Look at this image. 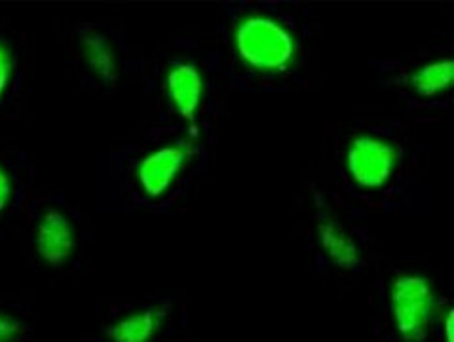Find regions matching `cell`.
Listing matches in <instances>:
<instances>
[{"mask_svg":"<svg viewBox=\"0 0 454 342\" xmlns=\"http://www.w3.org/2000/svg\"><path fill=\"white\" fill-rule=\"evenodd\" d=\"M397 160V152L379 139L359 137L348 152V167L364 187H380L388 181Z\"/></svg>","mask_w":454,"mask_h":342,"instance_id":"7","label":"cell"},{"mask_svg":"<svg viewBox=\"0 0 454 342\" xmlns=\"http://www.w3.org/2000/svg\"><path fill=\"white\" fill-rule=\"evenodd\" d=\"M164 96L169 109L186 124H194L204 97V78L191 61H177L164 76Z\"/></svg>","mask_w":454,"mask_h":342,"instance_id":"6","label":"cell"},{"mask_svg":"<svg viewBox=\"0 0 454 342\" xmlns=\"http://www.w3.org/2000/svg\"><path fill=\"white\" fill-rule=\"evenodd\" d=\"M31 244L36 257L51 268H59L71 259L76 247V230L61 202L40 204L33 222Z\"/></svg>","mask_w":454,"mask_h":342,"instance_id":"2","label":"cell"},{"mask_svg":"<svg viewBox=\"0 0 454 342\" xmlns=\"http://www.w3.org/2000/svg\"><path fill=\"white\" fill-rule=\"evenodd\" d=\"M236 44L242 58L259 69L284 67L293 51L289 35L264 18H251L239 25Z\"/></svg>","mask_w":454,"mask_h":342,"instance_id":"4","label":"cell"},{"mask_svg":"<svg viewBox=\"0 0 454 342\" xmlns=\"http://www.w3.org/2000/svg\"><path fill=\"white\" fill-rule=\"evenodd\" d=\"M454 314L452 310L447 314V320H445V333H447V342H454V337H452V331H454Z\"/></svg>","mask_w":454,"mask_h":342,"instance_id":"14","label":"cell"},{"mask_svg":"<svg viewBox=\"0 0 454 342\" xmlns=\"http://www.w3.org/2000/svg\"><path fill=\"white\" fill-rule=\"evenodd\" d=\"M76 46L84 67L103 88H114L120 78V61L111 38L98 25L82 21L76 27Z\"/></svg>","mask_w":454,"mask_h":342,"instance_id":"5","label":"cell"},{"mask_svg":"<svg viewBox=\"0 0 454 342\" xmlns=\"http://www.w3.org/2000/svg\"><path fill=\"white\" fill-rule=\"evenodd\" d=\"M319 242H322L324 249L331 260L335 262L339 268L354 270L359 265V252L352 238L346 234L339 225L333 221H324L319 225Z\"/></svg>","mask_w":454,"mask_h":342,"instance_id":"11","label":"cell"},{"mask_svg":"<svg viewBox=\"0 0 454 342\" xmlns=\"http://www.w3.org/2000/svg\"><path fill=\"white\" fill-rule=\"evenodd\" d=\"M191 158L192 144L184 139L160 144V147L143 154L136 164V169H133L137 192L151 202L166 198L176 189Z\"/></svg>","mask_w":454,"mask_h":342,"instance_id":"1","label":"cell"},{"mask_svg":"<svg viewBox=\"0 0 454 342\" xmlns=\"http://www.w3.org/2000/svg\"><path fill=\"white\" fill-rule=\"evenodd\" d=\"M29 327L16 314L0 308V342H23Z\"/></svg>","mask_w":454,"mask_h":342,"instance_id":"13","label":"cell"},{"mask_svg":"<svg viewBox=\"0 0 454 342\" xmlns=\"http://www.w3.org/2000/svg\"><path fill=\"white\" fill-rule=\"evenodd\" d=\"M454 74V65L452 61H435L428 67L420 69L419 73L412 74L411 82L415 89L422 96H434L437 91H442L450 86Z\"/></svg>","mask_w":454,"mask_h":342,"instance_id":"12","label":"cell"},{"mask_svg":"<svg viewBox=\"0 0 454 342\" xmlns=\"http://www.w3.org/2000/svg\"><path fill=\"white\" fill-rule=\"evenodd\" d=\"M23 44L0 25V122L16 107L23 86Z\"/></svg>","mask_w":454,"mask_h":342,"instance_id":"8","label":"cell"},{"mask_svg":"<svg viewBox=\"0 0 454 342\" xmlns=\"http://www.w3.org/2000/svg\"><path fill=\"white\" fill-rule=\"evenodd\" d=\"M27 175L20 154L0 151V236L16 221L25 204Z\"/></svg>","mask_w":454,"mask_h":342,"instance_id":"9","label":"cell"},{"mask_svg":"<svg viewBox=\"0 0 454 342\" xmlns=\"http://www.w3.org/2000/svg\"><path fill=\"white\" fill-rule=\"evenodd\" d=\"M168 314L169 305H156L133 312L106 327L105 335L111 342H151L166 322Z\"/></svg>","mask_w":454,"mask_h":342,"instance_id":"10","label":"cell"},{"mask_svg":"<svg viewBox=\"0 0 454 342\" xmlns=\"http://www.w3.org/2000/svg\"><path fill=\"white\" fill-rule=\"evenodd\" d=\"M392 312L397 331L409 342L424 338L434 312V293L424 276L403 274L392 285Z\"/></svg>","mask_w":454,"mask_h":342,"instance_id":"3","label":"cell"}]
</instances>
